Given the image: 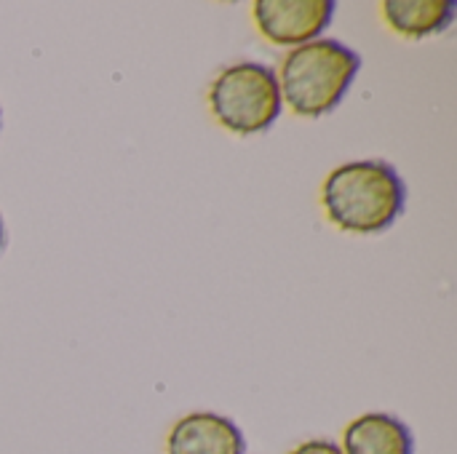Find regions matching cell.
<instances>
[{
	"instance_id": "cell-1",
	"label": "cell",
	"mask_w": 457,
	"mask_h": 454,
	"mask_svg": "<svg viewBox=\"0 0 457 454\" xmlns=\"http://www.w3.org/2000/svg\"><path fill=\"white\" fill-rule=\"evenodd\" d=\"M407 187L386 161H351L329 171L321 185V206L343 233L375 235L402 217Z\"/></svg>"
},
{
	"instance_id": "cell-2",
	"label": "cell",
	"mask_w": 457,
	"mask_h": 454,
	"mask_svg": "<svg viewBox=\"0 0 457 454\" xmlns=\"http://www.w3.org/2000/svg\"><path fill=\"white\" fill-rule=\"evenodd\" d=\"M359 67V54L340 40L319 37L297 45L276 72L281 102L300 118H321L343 102Z\"/></svg>"
},
{
	"instance_id": "cell-3",
	"label": "cell",
	"mask_w": 457,
	"mask_h": 454,
	"mask_svg": "<svg viewBox=\"0 0 457 454\" xmlns=\"http://www.w3.org/2000/svg\"><path fill=\"white\" fill-rule=\"evenodd\" d=\"M281 91L276 72L260 62H238L222 70L209 88V110L214 120L238 134L252 136L270 128L281 115Z\"/></svg>"
},
{
	"instance_id": "cell-4",
	"label": "cell",
	"mask_w": 457,
	"mask_h": 454,
	"mask_svg": "<svg viewBox=\"0 0 457 454\" xmlns=\"http://www.w3.org/2000/svg\"><path fill=\"white\" fill-rule=\"evenodd\" d=\"M332 0H257L252 16L257 29L276 45H305L332 24Z\"/></svg>"
},
{
	"instance_id": "cell-5",
	"label": "cell",
	"mask_w": 457,
	"mask_h": 454,
	"mask_svg": "<svg viewBox=\"0 0 457 454\" xmlns=\"http://www.w3.org/2000/svg\"><path fill=\"white\" fill-rule=\"evenodd\" d=\"M241 428L217 412H190L166 436V454H244Z\"/></svg>"
},
{
	"instance_id": "cell-6",
	"label": "cell",
	"mask_w": 457,
	"mask_h": 454,
	"mask_svg": "<svg viewBox=\"0 0 457 454\" xmlns=\"http://www.w3.org/2000/svg\"><path fill=\"white\" fill-rule=\"evenodd\" d=\"M343 454H412L415 439L410 428L386 412H367L343 431Z\"/></svg>"
},
{
	"instance_id": "cell-7",
	"label": "cell",
	"mask_w": 457,
	"mask_h": 454,
	"mask_svg": "<svg viewBox=\"0 0 457 454\" xmlns=\"http://www.w3.org/2000/svg\"><path fill=\"white\" fill-rule=\"evenodd\" d=\"M455 0H386L383 19L402 37H431L455 19Z\"/></svg>"
},
{
	"instance_id": "cell-8",
	"label": "cell",
	"mask_w": 457,
	"mask_h": 454,
	"mask_svg": "<svg viewBox=\"0 0 457 454\" xmlns=\"http://www.w3.org/2000/svg\"><path fill=\"white\" fill-rule=\"evenodd\" d=\"M289 454H343V450H340L335 442H327V439H311V442H303L300 447H295Z\"/></svg>"
},
{
	"instance_id": "cell-9",
	"label": "cell",
	"mask_w": 457,
	"mask_h": 454,
	"mask_svg": "<svg viewBox=\"0 0 457 454\" xmlns=\"http://www.w3.org/2000/svg\"><path fill=\"white\" fill-rule=\"evenodd\" d=\"M3 246H5V227H3V219H0V252H3Z\"/></svg>"
}]
</instances>
